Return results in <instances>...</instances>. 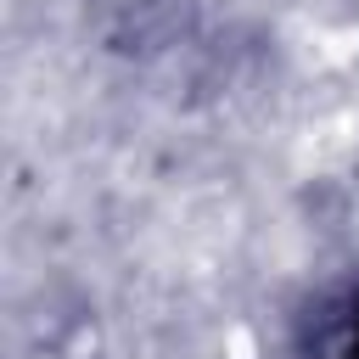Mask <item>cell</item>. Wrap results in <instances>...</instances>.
Returning a JSON list of instances; mask_svg holds the SVG:
<instances>
[{
	"mask_svg": "<svg viewBox=\"0 0 359 359\" xmlns=\"http://www.w3.org/2000/svg\"><path fill=\"white\" fill-rule=\"evenodd\" d=\"M219 353H230V359H252V353H258V348H252V331H247V325H230L224 342H219Z\"/></svg>",
	"mask_w": 359,
	"mask_h": 359,
	"instance_id": "cell-1",
	"label": "cell"
}]
</instances>
